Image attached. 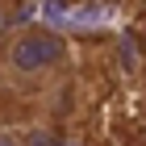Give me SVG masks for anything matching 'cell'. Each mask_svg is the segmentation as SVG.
Returning <instances> with one entry per match:
<instances>
[{
  "instance_id": "cell-1",
  "label": "cell",
  "mask_w": 146,
  "mask_h": 146,
  "mask_svg": "<svg viewBox=\"0 0 146 146\" xmlns=\"http://www.w3.org/2000/svg\"><path fill=\"white\" fill-rule=\"evenodd\" d=\"M71 63V46L63 34L46 29V25H21L9 42L0 46V71L13 84H46Z\"/></svg>"
},
{
  "instance_id": "cell-2",
  "label": "cell",
  "mask_w": 146,
  "mask_h": 146,
  "mask_svg": "<svg viewBox=\"0 0 146 146\" xmlns=\"http://www.w3.org/2000/svg\"><path fill=\"white\" fill-rule=\"evenodd\" d=\"M21 29V4L17 0H0V46Z\"/></svg>"
},
{
  "instance_id": "cell-3",
  "label": "cell",
  "mask_w": 146,
  "mask_h": 146,
  "mask_svg": "<svg viewBox=\"0 0 146 146\" xmlns=\"http://www.w3.org/2000/svg\"><path fill=\"white\" fill-rule=\"evenodd\" d=\"M58 138H63L58 125H29V129H21L25 146H58Z\"/></svg>"
},
{
  "instance_id": "cell-4",
  "label": "cell",
  "mask_w": 146,
  "mask_h": 146,
  "mask_svg": "<svg viewBox=\"0 0 146 146\" xmlns=\"http://www.w3.org/2000/svg\"><path fill=\"white\" fill-rule=\"evenodd\" d=\"M58 146H96L88 134H75V129H63V138H58Z\"/></svg>"
},
{
  "instance_id": "cell-5",
  "label": "cell",
  "mask_w": 146,
  "mask_h": 146,
  "mask_svg": "<svg viewBox=\"0 0 146 146\" xmlns=\"http://www.w3.org/2000/svg\"><path fill=\"white\" fill-rule=\"evenodd\" d=\"M0 146H25L17 129H0Z\"/></svg>"
},
{
  "instance_id": "cell-6",
  "label": "cell",
  "mask_w": 146,
  "mask_h": 146,
  "mask_svg": "<svg viewBox=\"0 0 146 146\" xmlns=\"http://www.w3.org/2000/svg\"><path fill=\"white\" fill-rule=\"evenodd\" d=\"M142 46H146V25H142Z\"/></svg>"
}]
</instances>
